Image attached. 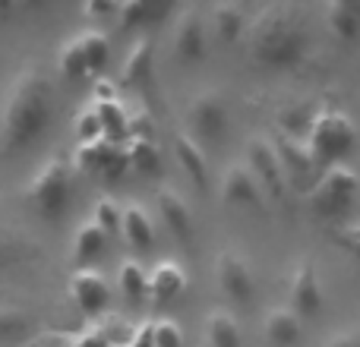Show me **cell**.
<instances>
[{
	"mask_svg": "<svg viewBox=\"0 0 360 347\" xmlns=\"http://www.w3.org/2000/svg\"><path fill=\"white\" fill-rule=\"evenodd\" d=\"M73 199V164L63 155H51L25 186V202L44 221H60Z\"/></svg>",
	"mask_w": 360,
	"mask_h": 347,
	"instance_id": "4",
	"label": "cell"
},
{
	"mask_svg": "<svg viewBox=\"0 0 360 347\" xmlns=\"http://www.w3.org/2000/svg\"><path fill=\"white\" fill-rule=\"evenodd\" d=\"M288 310L297 316H316L323 310V287H319V275L313 268V262L300 259L291 268V281H288Z\"/></svg>",
	"mask_w": 360,
	"mask_h": 347,
	"instance_id": "10",
	"label": "cell"
},
{
	"mask_svg": "<svg viewBox=\"0 0 360 347\" xmlns=\"http://www.w3.org/2000/svg\"><path fill=\"white\" fill-rule=\"evenodd\" d=\"M354 143H357V130L348 114L332 105H319L316 117H313L310 130H307V143H304L307 155L313 158L316 171L323 174V171L335 168V164H342L354 152Z\"/></svg>",
	"mask_w": 360,
	"mask_h": 347,
	"instance_id": "3",
	"label": "cell"
},
{
	"mask_svg": "<svg viewBox=\"0 0 360 347\" xmlns=\"http://www.w3.org/2000/svg\"><path fill=\"white\" fill-rule=\"evenodd\" d=\"M155 202H158V211H162L165 228H168L177 240H193V211H190V205L184 202V196H180L177 190H171V186H165V190H158Z\"/></svg>",
	"mask_w": 360,
	"mask_h": 347,
	"instance_id": "16",
	"label": "cell"
},
{
	"mask_svg": "<svg viewBox=\"0 0 360 347\" xmlns=\"http://www.w3.org/2000/svg\"><path fill=\"white\" fill-rule=\"evenodd\" d=\"M171 41H174L177 60L193 63V60H202L205 57V22L193 6L180 10V16L174 19V35H171Z\"/></svg>",
	"mask_w": 360,
	"mask_h": 347,
	"instance_id": "14",
	"label": "cell"
},
{
	"mask_svg": "<svg viewBox=\"0 0 360 347\" xmlns=\"http://www.w3.org/2000/svg\"><path fill=\"white\" fill-rule=\"evenodd\" d=\"M29 329V316L16 310H0V341H13Z\"/></svg>",
	"mask_w": 360,
	"mask_h": 347,
	"instance_id": "36",
	"label": "cell"
},
{
	"mask_svg": "<svg viewBox=\"0 0 360 347\" xmlns=\"http://www.w3.org/2000/svg\"><path fill=\"white\" fill-rule=\"evenodd\" d=\"M275 152H278V162H281V171H285V180H288V190H300L310 196V190L316 186L319 180V171L316 164H313V158L307 155V149L297 143V139H281L278 145H275Z\"/></svg>",
	"mask_w": 360,
	"mask_h": 347,
	"instance_id": "12",
	"label": "cell"
},
{
	"mask_svg": "<svg viewBox=\"0 0 360 347\" xmlns=\"http://www.w3.org/2000/svg\"><path fill=\"white\" fill-rule=\"evenodd\" d=\"M152 70H155V41L143 35L127 51V60L120 67V82L124 86H146L152 79Z\"/></svg>",
	"mask_w": 360,
	"mask_h": 347,
	"instance_id": "15",
	"label": "cell"
},
{
	"mask_svg": "<svg viewBox=\"0 0 360 347\" xmlns=\"http://www.w3.org/2000/svg\"><path fill=\"white\" fill-rule=\"evenodd\" d=\"M120 234L130 243L133 249H152L155 247V224H152L149 211L139 202H127L124 205V224H120Z\"/></svg>",
	"mask_w": 360,
	"mask_h": 347,
	"instance_id": "21",
	"label": "cell"
},
{
	"mask_svg": "<svg viewBox=\"0 0 360 347\" xmlns=\"http://www.w3.org/2000/svg\"><path fill=\"white\" fill-rule=\"evenodd\" d=\"M247 29V13L237 4H215L212 6V32H215L221 41H237L240 32Z\"/></svg>",
	"mask_w": 360,
	"mask_h": 347,
	"instance_id": "25",
	"label": "cell"
},
{
	"mask_svg": "<svg viewBox=\"0 0 360 347\" xmlns=\"http://www.w3.org/2000/svg\"><path fill=\"white\" fill-rule=\"evenodd\" d=\"M92 221L105 230V237L120 234V224H124V205H120L114 196H101L92 209Z\"/></svg>",
	"mask_w": 360,
	"mask_h": 347,
	"instance_id": "31",
	"label": "cell"
},
{
	"mask_svg": "<svg viewBox=\"0 0 360 347\" xmlns=\"http://www.w3.org/2000/svg\"><path fill=\"white\" fill-rule=\"evenodd\" d=\"M221 202L224 205H247V209L266 211V192L256 183V177L250 174L247 164H231L221 177Z\"/></svg>",
	"mask_w": 360,
	"mask_h": 347,
	"instance_id": "13",
	"label": "cell"
},
{
	"mask_svg": "<svg viewBox=\"0 0 360 347\" xmlns=\"http://www.w3.org/2000/svg\"><path fill=\"white\" fill-rule=\"evenodd\" d=\"M152 338H155V347H184V332L174 319H155Z\"/></svg>",
	"mask_w": 360,
	"mask_h": 347,
	"instance_id": "35",
	"label": "cell"
},
{
	"mask_svg": "<svg viewBox=\"0 0 360 347\" xmlns=\"http://www.w3.org/2000/svg\"><path fill=\"white\" fill-rule=\"evenodd\" d=\"M70 300L76 303V310L82 313V316H101V313L108 310V303H111V287H108V278L98 272V268H73V275H70Z\"/></svg>",
	"mask_w": 360,
	"mask_h": 347,
	"instance_id": "9",
	"label": "cell"
},
{
	"mask_svg": "<svg viewBox=\"0 0 360 347\" xmlns=\"http://www.w3.org/2000/svg\"><path fill=\"white\" fill-rule=\"evenodd\" d=\"M215 278L218 287L228 294L234 303H250L253 300V272L247 259L237 249H221L215 259Z\"/></svg>",
	"mask_w": 360,
	"mask_h": 347,
	"instance_id": "11",
	"label": "cell"
},
{
	"mask_svg": "<svg viewBox=\"0 0 360 347\" xmlns=\"http://www.w3.org/2000/svg\"><path fill=\"white\" fill-rule=\"evenodd\" d=\"M82 16L92 19V22H105V19H117V4H108V0H89L82 6Z\"/></svg>",
	"mask_w": 360,
	"mask_h": 347,
	"instance_id": "37",
	"label": "cell"
},
{
	"mask_svg": "<svg viewBox=\"0 0 360 347\" xmlns=\"http://www.w3.org/2000/svg\"><path fill=\"white\" fill-rule=\"evenodd\" d=\"M332 240H335L354 262H360V221L338 224V228L332 230Z\"/></svg>",
	"mask_w": 360,
	"mask_h": 347,
	"instance_id": "34",
	"label": "cell"
},
{
	"mask_svg": "<svg viewBox=\"0 0 360 347\" xmlns=\"http://www.w3.org/2000/svg\"><path fill=\"white\" fill-rule=\"evenodd\" d=\"M108 247V237L105 230L98 228V224L89 218V221H82L79 228H76L73 234V259H76V268H92V262L98 259L101 253H105Z\"/></svg>",
	"mask_w": 360,
	"mask_h": 347,
	"instance_id": "23",
	"label": "cell"
},
{
	"mask_svg": "<svg viewBox=\"0 0 360 347\" xmlns=\"http://www.w3.org/2000/svg\"><path fill=\"white\" fill-rule=\"evenodd\" d=\"M152 6L143 4V0H127V4H117V25L120 29H136V25H146L152 16Z\"/></svg>",
	"mask_w": 360,
	"mask_h": 347,
	"instance_id": "32",
	"label": "cell"
},
{
	"mask_svg": "<svg viewBox=\"0 0 360 347\" xmlns=\"http://www.w3.org/2000/svg\"><path fill=\"white\" fill-rule=\"evenodd\" d=\"M186 287V272L177 266V262H158L149 272V300L152 303H168L184 294Z\"/></svg>",
	"mask_w": 360,
	"mask_h": 347,
	"instance_id": "19",
	"label": "cell"
},
{
	"mask_svg": "<svg viewBox=\"0 0 360 347\" xmlns=\"http://www.w3.org/2000/svg\"><path fill=\"white\" fill-rule=\"evenodd\" d=\"M95 114H98V124H101V136L108 143H117L124 145L130 139V114L127 107L120 105V98H111V101H92Z\"/></svg>",
	"mask_w": 360,
	"mask_h": 347,
	"instance_id": "22",
	"label": "cell"
},
{
	"mask_svg": "<svg viewBox=\"0 0 360 347\" xmlns=\"http://www.w3.org/2000/svg\"><path fill=\"white\" fill-rule=\"evenodd\" d=\"M313 38L297 6L272 4L250 29V57L266 70H294L310 57Z\"/></svg>",
	"mask_w": 360,
	"mask_h": 347,
	"instance_id": "2",
	"label": "cell"
},
{
	"mask_svg": "<svg viewBox=\"0 0 360 347\" xmlns=\"http://www.w3.org/2000/svg\"><path fill=\"white\" fill-rule=\"evenodd\" d=\"M73 130H76V139L82 143H95V139H105L101 136V124H98V114H95L92 105H86L73 120Z\"/></svg>",
	"mask_w": 360,
	"mask_h": 347,
	"instance_id": "33",
	"label": "cell"
},
{
	"mask_svg": "<svg viewBox=\"0 0 360 347\" xmlns=\"http://www.w3.org/2000/svg\"><path fill=\"white\" fill-rule=\"evenodd\" d=\"M76 38H79V48H82V54H86V63H89V70H92V76H98L101 70L108 67V57H111V41H108V35L98 29H86Z\"/></svg>",
	"mask_w": 360,
	"mask_h": 347,
	"instance_id": "29",
	"label": "cell"
},
{
	"mask_svg": "<svg viewBox=\"0 0 360 347\" xmlns=\"http://www.w3.org/2000/svg\"><path fill=\"white\" fill-rule=\"evenodd\" d=\"M262 335L272 347H291L300 338V316L291 313L288 306H275L262 319Z\"/></svg>",
	"mask_w": 360,
	"mask_h": 347,
	"instance_id": "20",
	"label": "cell"
},
{
	"mask_svg": "<svg viewBox=\"0 0 360 347\" xmlns=\"http://www.w3.org/2000/svg\"><path fill=\"white\" fill-rule=\"evenodd\" d=\"M130 347H155V338H152V322H143L130 338Z\"/></svg>",
	"mask_w": 360,
	"mask_h": 347,
	"instance_id": "38",
	"label": "cell"
},
{
	"mask_svg": "<svg viewBox=\"0 0 360 347\" xmlns=\"http://www.w3.org/2000/svg\"><path fill=\"white\" fill-rule=\"evenodd\" d=\"M247 168L256 177V183L262 186L266 199L288 196V180H285V171H281L275 143H269V139H262V136L247 139Z\"/></svg>",
	"mask_w": 360,
	"mask_h": 347,
	"instance_id": "7",
	"label": "cell"
},
{
	"mask_svg": "<svg viewBox=\"0 0 360 347\" xmlns=\"http://www.w3.org/2000/svg\"><path fill=\"white\" fill-rule=\"evenodd\" d=\"M70 164H73V171H79V174H92V177H108V180H117L130 171L124 145L108 143V139H95V143L76 145L73 162Z\"/></svg>",
	"mask_w": 360,
	"mask_h": 347,
	"instance_id": "6",
	"label": "cell"
},
{
	"mask_svg": "<svg viewBox=\"0 0 360 347\" xmlns=\"http://www.w3.org/2000/svg\"><path fill=\"white\" fill-rule=\"evenodd\" d=\"M205 335L212 347H240V325L228 310H215L205 319Z\"/></svg>",
	"mask_w": 360,
	"mask_h": 347,
	"instance_id": "28",
	"label": "cell"
},
{
	"mask_svg": "<svg viewBox=\"0 0 360 347\" xmlns=\"http://www.w3.org/2000/svg\"><path fill=\"white\" fill-rule=\"evenodd\" d=\"M186 120H190V136L205 139V143H215V139L224 136V126H228V105H224L221 92L215 89H205L196 98L190 101V111H186Z\"/></svg>",
	"mask_w": 360,
	"mask_h": 347,
	"instance_id": "8",
	"label": "cell"
},
{
	"mask_svg": "<svg viewBox=\"0 0 360 347\" xmlns=\"http://www.w3.org/2000/svg\"><path fill=\"white\" fill-rule=\"evenodd\" d=\"M313 117H316V105H313V101H294V105L281 107V111L275 114L285 139H297L300 133H307L313 124Z\"/></svg>",
	"mask_w": 360,
	"mask_h": 347,
	"instance_id": "27",
	"label": "cell"
},
{
	"mask_svg": "<svg viewBox=\"0 0 360 347\" xmlns=\"http://www.w3.org/2000/svg\"><path fill=\"white\" fill-rule=\"evenodd\" d=\"M326 25L345 44L360 41V0H332L326 4Z\"/></svg>",
	"mask_w": 360,
	"mask_h": 347,
	"instance_id": "17",
	"label": "cell"
},
{
	"mask_svg": "<svg viewBox=\"0 0 360 347\" xmlns=\"http://www.w3.org/2000/svg\"><path fill=\"white\" fill-rule=\"evenodd\" d=\"M360 192V177L348 164H335V168L323 171L316 180V186L310 190V209L319 218H338L351 209V202Z\"/></svg>",
	"mask_w": 360,
	"mask_h": 347,
	"instance_id": "5",
	"label": "cell"
},
{
	"mask_svg": "<svg viewBox=\"0 0 360 347\" xmlns=\"http://www.w3.org/2000/svg\"><path fill=\"white\" fill-rule=\"evenodd\" d=\"M54 117V89L48 76L35 67L16 73L0 111V152L19 155L44 136Z\"/></svg>",
	"mask_w": 360,
	"mask_h": 347,
	"instance_id": "1",
	"label": "cell"
},
{
	"mask_svg": "<svg viewBox=\"0 0 360 347\" xmlns=\"http://www.w3.org/2000/svg\"><path fill=\"white\" fill-rule=\"evenodd\" d=\"M124 152H127V162H130V171L146 174V177L162 174V152H158L155 139H127Z\"/></svg>",
	"mask_w": 360,
	"mask_h": 347,
	"instance_id": "24",
	"label": "cell"
},
{
	"mask_svg": "<svg viewBox=\"0 0 360 347\" xmlns=\"http://www.w3.org/2000/svg\"><path fill=\"white\" fill-rule=\"evenodd\" d=\"M16 259H19V247L0 240V266H10V262H16Z\"/></svg>",
	"mask_w": 360,
	"mask_h": 347,
	"instance_id": "40",
	"label": "cell"
},
{
	"mask_svg": "<svg viewBox=\"0 0 360 347\" xmlns=\"http://www.w3.org/2000/svg\"><path fill=\"white\" fill-rule=\"evenodd\" d=\"M174 155H177L180 168L186 171V177L193 180V186H196V190H205V183H209V158H205L202 145H199L190 133H177Z\"/></svg>",
	"mask_w": 360,
	"mask_h": 347,
	"instance_id": "18",
	"label": "cell"
},
{
	"mask_svg": "<svg viewBox=\"0 0 360 347\" xmlns=\"http://www.w3.org/2000/svg\"><path fill=\"white\" fill-rule=\"evenodd\" d=\"M57 70H60V76H67V79H73V82L92 79V70H89L86 54H82L79 38L76 35L70 38V41H63L60 54H57Z\"/></svg>",
	"mask_w": 360,
	"mask_h": 347,
	"instance_id": "30",
	"label": "cell"
},
{
	"mask_svg": "<svg viewBox=\"0 0 360 347\" xmlns=\"http://www.w3.org/2000/svg\"><path fill=\"white\" fill-rule=\"evenodd\" d=\"M117 284H120V291H124V297L130 300V303H143V300H149V272H146L136 259L120 262Z\"/></svg>",
	"mask_w": 360,
	"mask_h": 347,
	"instance_id": "26",
	"label": "cell"
},
{
	"mask_svg": "<svg viewBox=\"0 0 360 347\" xmlns=\"http://www.w3.org/2000/svg\"><path fill=\"white\" fill-rule=\"evenodd\" d=\"M326 347H360V332H342V335L329 338Z\"/></svg>",
	"mask_w": 360,
	"mask_h": 347,
	"instance_id": "39",
	"label": "cell"
}]
</instances>
